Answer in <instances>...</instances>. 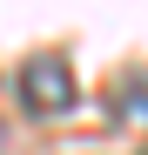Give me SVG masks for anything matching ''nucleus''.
I'll return each mask as SVG.
<instances>
[{
    "label": "nucleus",
    "instance_id": "1",
    "mask_svg": "<svg viewBox=\"0 0 148 155\" xmlns=\"http://www.w3.org/2000/svg\"><path fill=\"white\" fill-rule=\"evenodd\" d=\"M74 94H81V81L67 74L61 54H40V61L20 68V101H27L34 115H61V108H74Z\"/></svg>",
    "mask_w": 148,
    "mask_h": 155
}]
</instances>
